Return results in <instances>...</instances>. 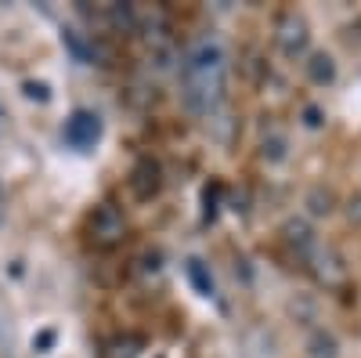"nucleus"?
I'll use <instances>...</instances> for the list:
<instances>
[{
  "label": "nucleus",
  "instance_id": "f257e3e1",
  "mask_svg": "<svg viewBox=\"0 0 361 358\" xmlns=\"http://www.w3.org/2000/svg\"><path fill=\"white\" fill-rule=\"evenodd\" d=\"M224 76H228V62L224 51L217 44H199L185 69H180V80H185V102L192 112H209L221 98H224Z\"/></svg>",
  "mask_w": 361,
  "mask_h": 358
},
{
  "label": "nucleus",
  "instance_id": "f03ea898",
  "mask_svg": "<svg viewBox=\"0 0 361 358\" xmlns=\"http://www.w3.org/2000/svg\"><path fill=\"white\" fill-rule=\"evenodd\" d=\"M90 235V246L94 250H116L119 243L127 239V217H123V210H119L116 203H102L94 214H90V228H87Z\"/></svg>",
  "mask_w": 361,
  "mask_h": 358
},
{
  "label": "nucleus",
  "instance_id": "7ed1b4c3",
  "mask_svg": "<svg viewBox=\"0 0 361 358\" xmlns=\"http://www.w3.org/2000/svg\"><path fill=\"white\" fill-rule=\"evenodd\" d=\"M62 138H66V145L80 148V153L94 148L98 138H102V116H98V112H90V109H76V112L66 119Z\"/></svg>",
  "mask_w": 361,
  "mask_h": 358
},
{
  "label": "nucleus",
  "instance_id": "20e7f679",
  "mask_svg": "<svg viewBox=\"0 0 361 358\" xmlns=\"http://www.w3.org/2000/svg\"><path fill=\"white\" fill-rule=\"evenodd\" d=\"M275 40H279V47H282L286 58H300V54L307 51V44H311L307 18L296 15V11H286V15L279 18V25H275Z\"/></svg>",
  "mask_w": 361,
  "mask_h": 358
},
{
  "label": "nucleus",
  "instance_id": "39448f33",
  "mask_svg": "<svg viewBox=\"0 0 361 358\" xmlns=\"http://www.w3.org/2000/svg\"><path fill=\"white\" fill-rule=\"evenodd\" d=\"M130 192H134V199H141V203H152V199L163 192V167H159V160L141 156V160L130 167Z\"/></svg>",
  "mask_w": 361,
  "mask_h": 358
},
{
  "label": "nucleus",
  "instance_id": "423d86ee",
  "mask_svg": "<svg viewBox=\"0 0 361 358\" xmlns=\"http://www.w3.org/2000/svg\"><path fill=\"white\" fill-rule=\"evenodd\" d=\"M307 268L314 272V279L329 290H336L347 282V264L336 250H329V246H314V253L307 257Z\"/></svg>",
  "mask_w": 361,
  "mask_h": 358
},
{
  "label": "nucleus",
  "instance_id": "0eeeda50",
  "mask_svg": "<svg viewBox=\"0 0 361 358\" xmlns=\"http://www.w3.org/2000/svg\"><path fill=\"white\" fill-rule=\"evenodd\" d=\"M282 243H286L300 261H307V257L314 253V246H318V239H314V228H311L304 217H289V221L282 225Z\"/></svg>",
  "mask_w": 361,
  "mask_h": 358
},
{
  "label": "nucleus",
  "instance_id": "6e6552de",
  "mask_svg": "<svg viewBox=\"0 0 361 358\" xmlns=\"http://www.w3.org/2000/svg\"><path fill=\"white\" fill-rule=\"evenodd\" d=\"M145 337L141 333H116L102 344V358H141Z\"/></svg>",
  "mask_w": 361,
  "mask_h": 358
},
{
  "label": "nucleus",
  "instance_id": "1a4fd4ad",
  "mask_svg": "<svg viewBox=\"0 0 361 358\" xmlns=\"http://www.w3.org/2000/svg\"><path fill=\"white\" fill-rule=\"evenodd\" d=\"M307 80L325 87V83H333L336 80V58L333 54H325V51H314L307 58Z\"/></svg>",
  "mask_w": 361,
  "mask_h": 358
},
{
  "label": "nucleus",
  "instance_id": "9d476101",
  "mask_svg": "<svg viewBox=\"0 0 361 358\" xmlns=\"http://www.w3.org/2000/svg\"><path fill=\"white\" fill-rule=\"evenodd\" d=\"M304 206H307V214H311V217H329V214L336 210V192H333V189H325V185H314V189L307 192Z\"/></svg>",
  "mask_w": 361,
  "mask_h": 358
},
{
  "label": "nucleus",
  "instance_id": "9b49d317",
  "mask_svg": "<svg viewBox=\"0 0 361 358\" xmlns=\"http://www.w3.org/2000/svg\"><path fill=\"white\" fill-rule=\"evenodd\" d=\"M185 272H188V279H192V286H195L199 297H214V275L206 272V264H202L199 257H188Z\"/></svg>",
  "mask_w": 361,
  "mask_h": 358
},
{
  "label": "nucleus",
  "instance_id": "f8f14e48",
  "mask_svg": "<svg viewBox=\"0 0 361 358\" xmlns=\"http://www.w3.org/2000/svg\"><path fill=\"white\" fill-rule=\"evenodd\" d=\"M109 22L116 33H137V11L134 4H112L109 8Z\"/></svg>",
  "mask_w": 361,
  "mask_h": 358
},
{
  "label": "nucleus",
  "instance_id": "ddd939ff",
  "mask_svg": "<svg viewBox=\"0 0 361 358\" xmlns=\"http://www.w3.org/2000/svg\"><path fill=\"white\" fill-rule=\"evenodd\" d=\"M340 354V344L333 333H314L311 337V358H336Z\"/></svg>",
  "mask_w": 361,
  "mask_h": 358
},
{
  "label": "nucleus",
  "instance_id": "4468645a",
  "mask_svg": "<svg viewBox=\"0 0 361 358\" xmlns=\"http://www.w3.org/2000/svg\"><path fill=\"white\" fill-rule=\"evenodd\" d=\"M62 40H66V47L76 54V62H90V44H87V40H80V33H76V29H66V33H62Z\"/></svg>",
  "mask_w": 361,
  "mask_h": 358
},
{
  "label": "nucleus",
  "instance_id": "2eb2a0df",
  "mask_svg": "<svg viewBox=\"0 0 361 358\" xmlns=\"http://www.w3.org/2000/svg\"><path fill=\"white\" fill-rule=\"evenodd\" d=\"M264 160H271V163H282L286 160V138L282 134H271V138H264Z\"/></svg>",
  "mask_w": 361,
  "mask_h": 358
},
{
  "label": "nucleus",
  "instance_id": "dca6fc26",
  "mask_svg": "<svg viewBox=\"0 0 361 358\" xmlns=\"http://www.w3.org/2000/svg\"><path fill=\"white\" fill-rule=\"evenodd\" d=\"M22 95H25L29 102L47 105V102H51V87H47L44 80H25V83H22Z\"/></svg>",
  "mask_w": 361,
  "mask_h": 358
},
{
  "label": "nucleus",
  "instance_id": "f3484780",
  "mask_svg": "<svg viewBox=\"0 0 361 358\" xmlns=\"http://www.w3.org/2000/svg\"><path fill=\"white\" fill-rule=\"evenodd\" d=\"M90 62H98V66H116V51L105 44V40H90Z\"/></svg>",
  "mask_w": 361,
  "mask_h": 358
},
{
  "label": "nucleus",
  "instance_id": "a211bd4d",
  "mask_svg": "<svg viewBox=\"0 0 361 358\" xmlns=\"http://www.w3.org/2000/svg\"><path fill=\"white\" fill-rule=\"evenodd\" d=\"M221 192H224V185H221V181L206 185V192H202V203H206V221H214V217H217V203H221Z\"/></svg>",
  "mask_w": 361,
  "mask_h": 358
},
{
  "label": "nucleus",
  "instance_id": "6ab92c4d",
  "mask_svg": "<svg viewBox=\"0 0 361 358\" xmlns=\"http://www.w3.org/2000/svg\"><path fill=\"white\" fill-rule=\"evenodd\" d=\"M325 124V112L318 109V105H304V127H311V131H318Z\"/></svg>",
  "mask_w": 361,
  "mask_h": 358
},
{
  "label": "nucleus",
  "instance_id": "aec40b11",
  "mask_svg": "<svg viewBox=\"0 0 361 358\" xmlns=\"http://www.w3.org/2000/svg\"><path fill=\"white\" fill-rule=\"evenodd\" d=\"M54 340H58V333H54V330H44V333H37V337H33V351L47 354V351L54 347Z\"/></svg>",
  "mask_w": 361,
  "mask_h": 358
},
{
  "label": "nucleus",
  "instance_id": "412c9836",
  "mask_svg": "<svg viewBox=\"0 0 361 358\" xmlns=\"http://www.w3.org/2000/svg\"><path fill=\"white\" fill-rule=\"evenodd\" d=\"M347 221L350 225H361V192L347 199Z\"/></svg>",
  "mask_w": 361,
  "mask_h": 358
},
{
  "label": "nucleus",
  "instance_id": "4be33fe9",
  "mask_svg": "<svg viewBox=\"0 0 361 358\" xmlns=\"http://www.w3.org/2000/svg\"><path fill=\"white\" fill-rule=\"evenodd\" d=\"M0 124H4V119H0Z\"/></svg>",
  "mask_w": 361,
  "mask_h": 358
}]
</instances>
